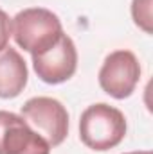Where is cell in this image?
<instances>
[{"label": "cell", "mask_w": 153, "mask_h": 154, "mask_svg": "<svg viewBox=\"0 0 153 154\" xmlns=\"http://www.w3.org/2000/svg\"><path fill=\"white\" fill-rule=\"evenodd\" d=\"M11 36L20 48L31 56H38L58 43L63 36V25L60 16L50 9L27 7L11 20Z\"/></svg>", "instance_id": "1"}, {"label": "cell", "mask_w": 153, "mask_h": 154, "mask_svg": "<svg viewBox=\"0 0 153 154\" xmlns=\"http://www.w3.org/2000/svg\"><path fill=\"white\" fill-rule=\"evenodd\" d=\"M128 131L126 116L106 102L88 106L79 118V140L85 147L105 152L117 147Z\"/></svg>", "instance_id": "2"}, {"label": "cell", "mask_w": 153, "mask_h": 154, "mask_svg": "<svg viewBox=\"0 0 153 154\" xmlns=\"http://www.w3.org/2000/svg\"><path fill=\"white\" fill-rule=\"evenodd\" d=\"M20 115L50 147L61 145L69 136V111L58 99L33 97L22 106Z\"/></svg>", "instance_id": "3"}, {"label": "cell", "mask_w": 153, "mask_h": 154, "mask_svg": "<svg viewBox=\"0 0 153 154\" xmlns=\"http://www.w3.org/2000/svg\"><path fill=\"white\" fill-rule=\"evenodd\" d=\"M141 72L142 70L137 56L132 50L119 48L105 57L97 74V81L106 95L122 100L135 91L141 81Z\"/></svg>", "instance_id": "4"}, {"label": "cell", "mask_w": 153, "mask_h": 154, "mask_svg": "<svg viewBox=\"0 0 153 154\" xmlns=\"http://www.w3.org/2000/svg\"><path fill=\"white\" fill-rule=\"evenodd\" d=\"M50 149L22 115L0 109V154H50Z\"/></svg>", "instance_id": "5"}, {"label": "cell", "mask_w": 153, "mask_h": 154, "mask_svg": "<svg viewBox=\"0 0 153 154\" xmlns=\"http://www.w3.org/2000/svg\"><path fill=\"white\" fill-rule=\"evenodd\" d=\"M33 57V68L45 84L67 82L77 70V48L72 38L63 32L54 47Z\"/></svg>", "instance_id": "6"}, {"label": "cell", "mask_w": 153, "mask_h": 154, "mask_svg": "<svg viewBox=\"0 0 153 154\" xmlns=\"http://www.w3.org/2000/svg\"><path fill=\"white\" fill-rule=\"evenodd\" d=\"M29 81L27 63L22 54L13 48L5 47L0 52V99H15L18 97Z\"/></svg>", "instance_id": "7"}, {"label": "cell", "mask_w": 153, "mask_h": 154, "mask_svg": "<svg viewBox=\"0 0 153 154\" xmlns=\"http://www.w3.org/2000/svg\"><path fill=\"white\" fill-rule=\"evenodd\" d=\"M133 23L146 34H153V0H132L130 5Z\"/></svg>", "instance_id": "8"}, {"label": "cell", "mask_w": 153, "mask_h": 154, "mask_svg": "<svg viewBox=\"0 0 153 154\" xmlns=\"http://www.w3.org/2000/svg\"><path fill=\"white\" fill-rule=\"evenodd\" d=\"M9 38H11V18L0 7V52L5 47H9Z\"/></svg>", "instance_id": "9"}, {"label": "cell", "mask_w": 153, "mask_h": 154, "mask_svg": "<svg viewBox=\"0 0 153 154\" xmlns=\"http://www.w3.org/2000/svg\"><path fill=\"white\" fill-rule=\"evenodd\" d=\"M122 154H153L151 151H132V152H122Z\"/></svg>", "instance_id": "10"}]
</instances>
